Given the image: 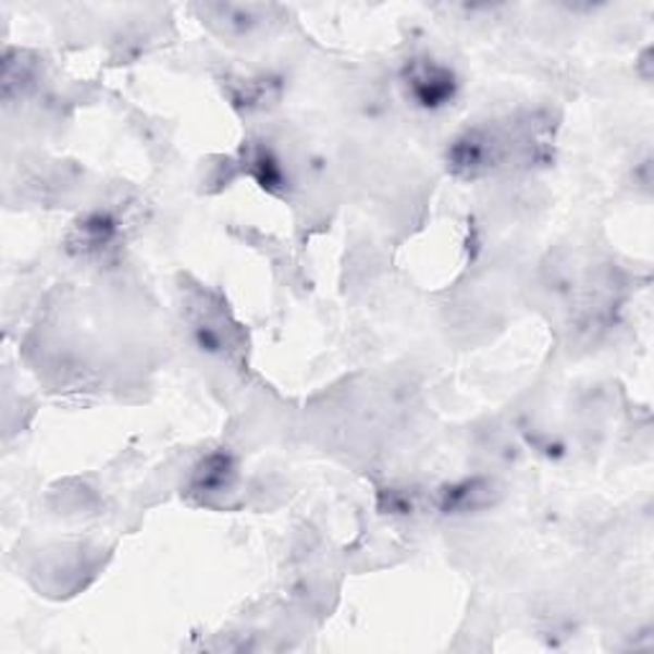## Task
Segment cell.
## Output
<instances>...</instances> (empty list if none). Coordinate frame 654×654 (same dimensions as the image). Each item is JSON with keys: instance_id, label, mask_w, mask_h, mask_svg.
Listing matches in <instances>:
<instances>
[{"instance_id": "6da1fadb", "label": "cell", "mask_w": 654, "mask_h": 654, "mask_svg": "<svg viewBox=\"0 0 654 654\" xmlns=\"http://www.w3.org/2000/svg\"><path fill=\"white\" fill-rule=\"evenodd\" d=\"M453 75L443 67L420 64V67H415V72H411V92H415V98L420 100V106L424 108L445 106V102L453 98Z\"/></svg>"}]
</instances>
